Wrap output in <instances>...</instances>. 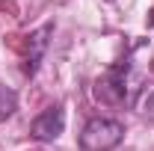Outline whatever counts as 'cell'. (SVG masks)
<instances>
[{
	"instance_id": "obj_3",
	"label": "cell",
	"mask_w": 154,
	"mask_h": 151,
	"mask_svg": "<svg viewBox=\"0 0 154 151\" xmlns=\"http://www.w3.org/2000/svg\"><path fill=\"white\" fill-rule=\"evenodd\" d=\"M48 36H51V24L27 36V59H24V71H27V74H36L38 59H42L45 48H48Z\"/></svg>"
},
{
	"instance_id": "obj_2",
	"label": "cell",
	"mask_w": 154,
	"mask_h": 151,
	"mask_svg": "<svg viewBox=\"0 0 154 151\" xmlns=\"http://www.w3.org/2000/svg\"><path fill=\"white\" fill-rule=\"evenodd\" d=\"M65 128V113H62V107L54 104V107H48L42 116L33 119V125H30V133L36 136L38 142H54L59 133Z\"/></svg>"
},
{
	"instance_id": "obj_4",
	"label": "cell",
	"mask_w": 154,
	"mask_h": 151,
	"mask_svg": "<svg viewBox=\"0 0 154 151\" xmlns=\"http://www.w3.org/2000/svg\"><path fill=\"white\" fill-rule=\"evenodd\" d=\"M15 104H18L15 92H12L9 86H3V83H0V122H3L6 116H12V113H15Z\"/></svg>"
},
{
	"instance_id": "obj_5",
	"label": "cell",
	"mask_w": 154,
	"mask_h": 151,
	"mask_svg": "<svg viewBox=\"0 0 154 151\" xmlns=\"http://www.w3.org/2000/svg\"><path fill=\"white\" fill-rule=\"evenodd\" d=\"M136 107L148 116V119H154V86H142V92L136 98Z\"/></svg>"
},
{
	"instance_id": "obj_6",
	"label": "cell",
	"mask_w": 154,
	"mask_h": 151,
	"mask_svg": "<svg viewBox=\"0 0 154 151\" xmlns=\"http://www.w3.org/2000/svg\"><path fill=\"white\" fill-rule=\"evenodd\" d=\"M148 24H151V27H154V9H151V18H148Z\"/></svg>"
},
{
	"instance_id": "obj_1",
	"label": "cell",
	"mask_w": 154,
	"mask_h": 151,
	"mask_svg": "<svg viewBox=\"0 0 154 151\" xmlns=\"http://www.w3.org/2000/svg\"><path fill=\"white\" fill-rule=\"evenodd\" d=\"M125 139V125L116 119H92L80 133V148L83 151H110Z\"/></svg>"
}]
</instances>
